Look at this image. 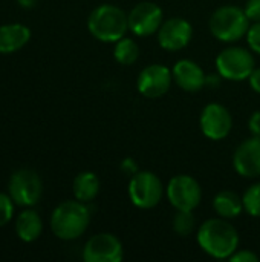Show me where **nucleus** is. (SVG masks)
Instances as JSON below:
<instances>
[{"instance_id":"14","label":"nucleus","mask_w":260,"mask_h":262,"mask_svg":"<svg viewBox=\"0 0 260 262\" xmlns=\"http://www.w3.org/2000/svg\"><path fill=\"white\" fill-rule=\"evenodd\" d=\"M233 167L244 178L260 177V137H251L242 141L234 155Z\"/></svg>"},{"instance_id":"6","label":"nucleus","mask_w":260,"mask_h":262,"mask_svg":"<svg viewBox=\"0 0 260 262\" xmlns=\"http://www.w3.org/2000/svg\"><path fill=\"white\" fill-rule=\"evenodd\" d=\"M164 195L162 181L153 172H136L129 181V198L138 209L147 210L156 207Z\"/></svg>"},{"instance_id":"4","label":"nucleus","mask_w":260,"mask_h":262,"mask_svg":"<svg viewBox=\"0 0 260 262\" xmlns=\"http://www.w3.org/2000/svg\"><path fill=\"white\" fill-rule=\"evenodd\" d=\"M250 18L245 11L234 5L218 8L210 17V32L222 43H233L247 35Z\"/></svg>"},{"instance_id":"11","label":"nucleus","mask_w":260,"mask_h":262,"mask_svg":"<svg viewBox=\"0 0 260 262\" xmlns=\"http://www.w3.org/2000/svg\"><path fill=\"white\" fill-rule=\"evenodd\" d=\"M129 29L138 37H149L161 28L164 21V12L161 6L153 2H141L135 5L127 14Z\"/></svg>"},{"instance_id":"28","label":"nucleus","mask_w":260,"mask_h":262,"mask_svg":"<svg viewBox=\"0 0 260 262\" xmlns=\"http://www.w3.org/2000/svg\"><path fill=\"white\" fill-rule=\"evenodd\" d=\"M248 81H250V86L251 89L260 94V68H254V71L251 72V75L248 77Z\"/></svg>"},{"instance_id":"29","label":"nucleus","mask_w":260,"mask_h":262,"mask_svg":"<svg viewBox=\"0 0 260 262\" xmlns=\"http://www.w3.org/2000/svg\"><path fill=\"white\" fill-rule=\"evenodd\" d=\"M123 169L127 172V173H136V164H135V161L133 160H124L123 161Z\"/></svg>"},{"instance_id":"30","label":"nucleus","mask_w":260,"mask_h":262,"mask_svg":"<svg viewBox=\"0 0 260 262\" xmlns=\"http://www.w3.org/2000/svg\"><path fill=\"white\" fill-rule=\"evenodd\" d=\"M17 3L25 9H31L37 5V0H17Z\"/></svg>"},{"instance_id":"12","label":"nucleus","mask_w":260,"mask_h":262,"mask_svg":"<svg viewBox=\"0 0 260 262\" xmlns=\"http://www.w3.org/2000/svg\"><path fill=\"white\" fill-rule=\"evenodd\" d=\"M123 255V244L112 233L93 235L83 249V259L86 262H120Z\"/></svg>"},{"instance_id":"21","label":"nucleus","mask_w":260,"mask_h":262,"mask_svg":"<svg viewBox=\"0 0 260 262\" xmlns=\"http://www.w3.org/2000/svg\"><path fill=\"white\" fill-rule=\"evenodd\" d=\"M172 227L179 236H188L196 227V220H195L193 212L176 210V215L173 216V221H172Z\"/></svg>"},{"instance_id":"9","label":"nucleus","mask_w":260,"mask_h":262,"mask_svg":"<svg viewBox=\"0 0 260 262\" xmlns=\"http://www.w3.org/2000/svg\"><path fill=\"white\" fill-rule=\"evenodd\" d=\"M199 126L208 140L221 141L230 135L233 129V117L221 103H208L201 112Z\"/></svg>"},{"instance_id":"20","label":"nucleus","mask_w":260,"mask_h":262,"mask_svg":"<svg viewBox=\"0 0 260 262\" xmlns=\"http://www.w3.org/2000/svg\"><path fill=\"white\" fill-rule=\"evenodd\" d=\"M113 57L115 60L123 64V66H130L133 64L138 57H139V46L136 45L135 40L129 37H123L115 43L113 48Z\"/></svg>"},{"instance_id":"26","label":"nucleus","mask_w":260,"mask_h":262,"mask_svg":"<svg viewBox=\"0 0 260 262\" xmlns=\"http://www.w3.org/2000/svg\"><path fill=\"white\" fill-rule=\"evenodd\" d=\"M231 262H257L259 261V256L251 252V250H236L231 258H230Z\"/></svg>"},{"instance_id":"19","label":"nucleus","mask_w":260,"mask_h":262,"mask_svg":"<svg viewBox=\"0 0 260 262\" xmlns=\"http://www.w3.org/2000/svg\"><path fill=\"white\" fill-rule=\"evenodd\" d=\"M72 192L75 200L81 203H90L100 193V180L93 172H81L75 177L72 184Z\"/></svg>"},{"instance_id":"7","label":"nucleus","mask_w":260,"mask_h":262,"mask_svg":"<svg viewBox=\"0 0 260 262\" xmlns=\"http://www.w3.org/2000/svg\"><path fill=\"white\" fill-rule=\"evenodd\" d=\"M8 193L15 206L32 207L43 195V183L40 175L32 169L15 170L8 181Z\"/></svg>"},{"instance_id":"1","label":"nucleus","mask_w":260,"mask_h":262,"mask_svg":"<svg viewBox=\"0 0 260 262\" xmlns=\"http://www.w3.org/2000/svg\"><path fill=\"white\" fill-rule=\"evenodd\" d=\"M199 247L216 259H230L239 247V233L225 218H211L198 230Z\"/></svg>"},{"instance_id":"2","label":"nucleus","mask_w":260,"mask_h":262,"mask_svg":"<svg viewBox=\"0 0 260 262\" xmlns=\"http://www.w3.org/2000/svg\"><path fill=\"white\" fill-rule=\"evenodd\" d=\"M90 223V210L78 200L63 201L51 215V230L61 241H74L84 235Z\"/></svg>"},{"instance_id":"8","label":"nucleus","mask_w":260,"mask_h":262,"mask_svg":"<svg viewBox=\"0 0 260 262\" xmlns=\"http://www.w3.org/2000/svg\"><path fill=\"white\" fill-rule=\"evenodd\" d=\"M170 204L176 210L193 212L202 200L201 184L192 175H176L173 177L166 189Z\"/></svg>"},{"instance_id":"25","label":"nucleus","mask_w":260,"mask_h":262,"mask_svg":"<svg viewBox=\"0 0 260 262\" xmlns=\"http://www.w3.org/2000/svg\"><path fill=\"white\" fill-rule=\"evenodd\" d=\"M244 11L250 21H260V0H247Z\"/></svg>"},{"instance_id":"17","label":"nucleus","mask_w":260,"mask_h":262,"mask_svg":"<svg viewBox=\"0 0 260 262\" xmlns=\"http://www.w3.org/2000/svg\"><path fill=\"white\" fill-rule=\"evenodd\" d=\"M43 232V221L34 210H23L15 220V235L23 243H34Z\"/></svg>"},{"instance_id":"23","label":"nucleus","mask_w":260,"mask_h":262,"mask_svg":"<svg viewBox=\"0 0 260 262\" xmlns=\"http://www.w3.org/2000/svg\"><path fill=\"white\" fill-rule=\"evenodd\" d=\"M14 201L9 196V193L0 192V227L6 226L14 215Z\"/></svg>"},{"instance_id":"15","label":"nucleus","mask_w":260,"mask_h":262,"mask_svg":"<svg viewBox=\"0 0 260 262\" xmlns=\"http://www.w3.org/2000/svg\"><path fill=\"white\" fill-rule=\"evenodd\" d=\"M173 81L185 92H199L207 84V75L204 69L193 60L182 58L175 63Z\"/></svg>"},{"instance_id":"16","label":"nucleus","mask_w":260,"mask_h":262,"mask_svg":"<svg viewBox=\"0 0 260 262\" xmlns=\"http://www.w3.org/2000/svg\"><path fill=\"white\" fill-rule=\"evenodd\" d=\"M31 38V29L23 23L0 26V54H12L21 49Z\"/></svg>"},{"instance_id":"10","label":"nucleus","mask_w":260,"mask_h":262,"mask_svg":"<svg viewBox=\"0 0 260 262\" xmlns=\"http://www.w3.org/2000/svg\"><path fill=\"white\" fill-rule=\"evenodd\" d=\"M173 83V72L166 64H150L144 68L136 80L138 92L150 100L166 95Z\"/></svg>"},{"instance_id":"24","label":"nucleus","mask_w":260,"mask_h":262,"mask_svg":"<svg viewBox=\"0 0 260 262\" xmlns=\"http://www.w3.org/2000/svg\"><path fill=\"white\" fill-rule=\"evenodd\" d=\"M247 41L251 52L260 55V21H254V25L250 26L247 32Z\"/></svg>"},{"instance_id":"22","label":"nucleus","mask_w":260,"mask_h":262,"mask_svg":"<svg viewBox=\"0 0 260 262\" xmlns=\"http://www.w3.org/2000/svg\"><path fill=\"white\" fill-rule=\"evenodd\" d=\"M242 201L244 209L250 216L260 218V183H256L247 189V192L242 196Z\"/></svg>"},{"instance_id":"5","label":"nucleus","mask_w":260,"mask_h":262,"mask_svg":"<svg viewBox=\"0 0 260 262\" xmlns=\"http://www.w3.org/2000/svg\"><path fill=\"white\" fill-rule=\"evenodd\" d=\"M216 68L222 78L230 81H244L248 80L254 71L256 60L251 49L248 51L241 46H230L218 54Z\"/></svg>"},{"instance_id":"18","label":"nucleus","mask_w":260,"mask_h":262,"mask_svg":"<svg viewBox=\"0 0 260 262\" xmlns=\"http://www.w3.org/2000/svg\"><path fill=\"white\" fill-rule=\"evenodd\" d=\"M213 209L221 218H225V220L238 218L245 210L242 198L231 190L219 192L213 200Z\"/></svg>"},{"instance_id":"3","label":"nucleus","mask_w":260,"mask_h":262,"mask_svg":"<svg viewBox=\"0 0 260 262\" xmlns=\"http://www.w3.org/2000/svg\"><path fill=\"white\" fill-rule=\"evenodd\" d=\"M87 29L92 37L103 43H116L129 31V18L120 6L104 3L90 12Z\"/></svg>"},{"instance_id":"27","label":"nucleus","mask_w":260,"mask_h":262,"mask_svg":"<svg viewBox=\"0 0 260 262\" xmlns=\"http://www.w3.org/2000/svg\"><path fill=\"white\" fill-rule=\"evenodd\" d=\"M248 127L254 137H260V111L253 112V115L248 120Z\"/></svg>"},{"instance_id":"13","label":"nucleus","mask_w":260,"mask_h":262,"mask_svg":"<svg viewBox=\"0 0 260 262\" xmlns=\"http://www.w3.org/2000/svg\"><path fill=\"white\" fill-rule=\"evenodd\" d=\"M193 38V26L182 17H172L162 21L158 29V43L162 49L175 52L181 51Z\"/></svg>"}]
</instances>
